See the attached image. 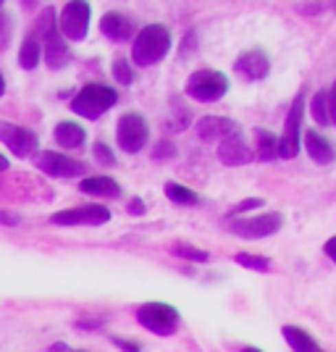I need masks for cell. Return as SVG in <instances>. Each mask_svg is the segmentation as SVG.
<instances>
[{"instance_id":"cell-6","label":"cell","mask_w":336,"mask_h":352,"mask_svg":"<svg viewBox=\"0 0 336 352\" xmlns=\"http://www.w3.org/2000/svg\"><path fill=\"white\" fill-rule=\"evenodd\" d=\"M284 223L281 213H260V216H242V219H232L226 226L229 232L242 239H265V236L276 234Z\"/></svg>"},{"instance_id":"cell-4","label":"cell","mask_w":336,"mask_h":352,"mask_svg":"<svg viewBox=\"0 0 336 352\" xmlns=\"http://www.w3.org/2000/svg\"><path fill=\"white\" fill-rule=\"evenodd\" d=\"M137 321L142 329H147L150 334H158V337H171L179 331V323L181 316L174 305L168 302H145L137 308Z\"/></svg>"},{"instance_id":"cell-34","label":"cell","mask_w":336,"mask_h":352,"mask_svg":"<svg viewBox=\"0 0 336 352\" xmlns=\"http://www.w3.org/2000/svg\"><path fill=\"white\" fill-rule=\"evenodd\" d=\"M323 252H326V255H328V258L336 263V236H331V239L323 245Z\"/></svg>"},{"instance_id":"cell-41","label":"cell","mask_w":336,"mask_h":352,"mask_svg":"<svg viewBox=\"0 0 336 352\" xmlns=\"http://www.w3.org/2000/svg\"><path fill=\"white\" fill-rule=\"evenodd\" d=\"M0 8H3V3H0Z\"/></svg>"},{"instance_id":"cell-16","label":"cell","mask_w":336,"mask_h":352,"mask_svg":"<svg viewBox=\"0 0 336 352\" xmlns=\"http://www.w3.org/2000/svg\"><path fill=\"white\" fill-rule=\"evenodd\" d=\"M305 137V150L307 155L313 158L315 163H321V166H328V163L336 161V147L323 137L321 132H315V129H310V132H302Z\"/></svg>"},{"instance_id":"cell-38","label":"cell","mask_w":336,"mask_h":352,"mask_svg":"<svg viewBox=\"0 0 336 352\" xmlns=\"http://www.w3.org/2000/svg\"><path fill=\"white\" fill-rule=\"evenodd\" d=\"M3 92H5V79H3V74H0V98H3Z\"/></svg>"},{"instance_id":"cell-22","label":"cell","mask_w":336,"mask_h":352,"mask_svg":"<svg viewBox=\"0 0 336 352\" xmlns=\"http://www.w3.org/2000/svg\"><path fill=\"white\" fill-rule=\"evenodd\" d=\"M163 192H166V197L171 203H176V206H197L200 203V195L197 192L184 187V184H176V182H166Z\"/></svg>"},{"instance_id":"cell-39","label":"cell","mask_w":336,"mask_h":352,"mask_svg":"<svg viewBox=\"0 0 336 352\" xmlns=\"http://www.w3.org/2000/svg\"><path fill=\"white\" fill-rule=\"evenodd\" d=\"M242 352H263V350H258V347H245Z\"/></svg>"},{"instance_id":"cell-10","label":"cell","mask_w":336,"mask_h":352,"mask_svg":"<svg viewBox=\"0 0 336 352\" xmlns=\"http://www.w3.org/2000/svg\"><path fill=\"white\" fill-rule=\"evenodd\" d=\"M37 168L53 179H76V176L87 174L85 163L66 155V153H56V150H43L37 155Z\"/></svg>"},{"instance_id":"cell-33","label":"cell","mask_w":336,"mask_h":352,"mask_svg":"<svg viewBox=\"0 0 336 352\" xmlns=\"http://www.w3.org/2000/svg\"><path fill=\"white\" fill-rule=\"evenodd\" d=\"M145 210H147V206H145V200H142V197L129 200V213H132V216H142Z\"/></svg>"},{"instance_id":"cell-28","label":"cell","mask_w":336,"mask_h":352,"mask_svg":"<svg viewBox=\"0 0 336 352\" xmlns=\"http://www.w3.org/2000/svg\"><path fill=\"white\" fill-rule=\"evenodd\" d=\"M174 155H176V145L168 142V140L158 142L155 150H153V161H168V158H174Z\"/></svg>"},{"instance_id":"cell-1","label":"cell","mask_w":336,"mask_h":352,"mask_svg":"<svg viewBox=\"0 0 336 352\" xmlns=\"http://www.w3.org/2000/svg\"><path fill=\"white\" fill-rule=\"evenodd\" d=\"M171 50V32L163 24H147L137 32L132 45V66L150 69L155 63H161Z\"/></svg>"},{"instance_id":"cell-32","label":"cell","mask_w":336,"mask_h":352,"mask_svg":"<svg viewBox=\"0 0 336 352\" xmlns=\"http://www.w3.org/2000/svg\"><path fill=\"white\" fill-rule=\"evenodd\" d=\"M326 95H328V124L336 126V85L331 89H326Z\"/></svg>"},{"instance_id":"cell-23","label":"cell","mask_w":336,"mask_h":352,"mask_svg":"<svg viewBox=\"0 0 336 352\" xmlns=\"http://www.w3.org/2000/svg\"><path fill=\"white\" fill-rule=\"evenodd\" d=\"M310 116H313V121L318 126H328V95H326V89L313 95V100H310Z\"/></svg>"},{"instance_id":"cell-2","label":"cell","mask_w":336,"mask_h":352,"mask_svg":"<svg viewBox=\"0 0 336 352\" xmlns=\"http://www.w3.org/2000/svg\"><path fill=\"white\" fill-rule=\"evenodd\" d=\"M116 103H118V92L113 87H108V85H85V87L74 95L71 111L76 116L95 121L105 111H111Z\"/></svg>"},{"instance_id":"cell-31","label":"cell","mask_w":336,"mask_h":352,"mask_svg":"<svg viewBox=\"0 0 336 352\" xmlns=\"http://www.w3.org/2000/svg\"><path fill=\"white\" fill-rule=\"evenodd\" d=\"M260 206H263L260 197H249V200H242V203L234 208V213H247V210H255V208H260Z\"/></svg>"},{"instance_id":"cell-27","label":"cell","mask_w":336,"mask_h":352,"mask_svg":"<svg viewBox=\"0 0 336 352\" xmlns=\"http://www.w3.org/2000/svg\"><path fill=\"white\" fill-rule=\"evenodd\" d=\"M11 34H14V24H11V16L0 11V53L8 47L11 43Z\"/></svg>"},{"instance_id":"cell-11","label":"cell","mask_w":336,"mask_h":352,"mask_svg":"<svg viewBox=\"0 0 336 352\" xmlns=\"http://www.w3.org/2000/svg\"><path fill=\"white\" fill-rule=\"evenodd\" d=\"M0 142L8 147L16 158H30L40 150V137L37 134L27 126L8 124V121H0Z\"/></svg>"},{"instance_id":"cell-25","label":"cell","mask_w":336,"mask_h":352,"mask_svg":"<svg viewBox=\"0 0 336 352\" xmlns=\"http://www.w3.org/2000/svg\"><path fill=\"white\" fill-rule=\"evenodd\" d=\"M113 76H116L118 85H132V82H134L132 60H126V58H116V60H113Z\"/></svg>"},{"instance_id":"cell-35","label":"cell","mask_w":336,"mask_h":352,"mask_svg":"<svg viewBox=\"0 0 336 352\" xmlns=\"http://www.w3.org/2000/svg\"><path fill=\"white\" fill-rule=\"evenodd\" d=\"M19 221H21V219H19L16 213H8V210H0V223H14V226H16Z\"/></svg>"},{"instance_id":"cell-8","label":"cell","mask_w":336,"mask_h":352,"mask_svg":"<svg viewBox=\"0 0 336 352\" xmlns=\"http://www.w3.org/2000/svg\"><path fill=\"white\" fill-rule=\"evenodd\" d=\"M89 16H92L89 3H79V0L76 3H66L58 16L60 37H66L71 43H82L89 32Z\"/></svg>"},{"instance_id":"cell-29","label":"cell","mask_w":336,"mask_h":352,"mask_svg":"<svg viewBox=\"0 0 336 352\" xmlns=\"http://www.w3.org/2000/svg\"><path fill=\"white\" fill-rule=\"evenodd\" d=\"M92 153H95V158H98V163H102V166H113V163H116V155L111 153V147L105 145V142H95V147H92Z\"/></svg>"},{"instance_id":"cell-40","label":"cell","mask_w":336,"mask_h":352,"mask_svg":"<svg viewBox=\"0 0 336 352\" xmlns=\"http://www.w3.org/2000/svg\"><path fill=\"white\" fill-rule=\"evenodd\" d=\"M76 352H85V350H76Z\"/></svg>"},{"instance_id":"cell-20","label":"cell","mask_w":336,"mask_h":352,"mask_svg":"<svg viewBox=\"0 0 336 352\" xmlns=\"http://www.w3.org/2000/svg\"><path fill=\"white\" fill-rule=\"evenodd\" d=\"M255 137H258V147H255V158L258 161H273V158H278V137L273 132H268V129H258L255 132Z\"/></svg>"},{"instance_id":"cell-13","label":"cell","mask_w":336,"mask_h":352,"mask_svg":"<svg viewBox=\"0 0 336 352\" xmlns=\"http://www.w3.org/2000/svg\"><path fill=\"white\" fill-rule=\"evenodd\" d=\"M219 161L223 166H247V163L255 161V153H252V147L239 137H226V140H221L219 145Z\"/></svg>"},{"instance_id":"cell-26","label":"cell","mask_w":336,"mask_h":352,"mask_svg":"<svg viewBox=\"0 0 336 352\" xmlns=\"http://www.w3.org/2000/svg\"><path fill=\"white\" fill-rule=\"evenodd\" d=\"M239 265H245V268H252V271H268L271 268V261L263 258V255H249V252H239L234 258Z\"/></svg>"},{"instance_id":"cell-14","label":"cell","mask_w":336,"mask_h":352,"mask_svg":"<svg viewBox=\"0 0 336 352\" xmlns=\"http://www.w3.org/2000/svg\"><path fill=\"white\" fill-rule=\"evenodd\" d=\"M100 32L108 40H113V43H126V40L134 37L137 27H134V21L126 14H121V11H108V14L100 19Z\"/></svg>"},{"instance_id":"cell-7","label":"cell","mask_w":336,"mask_h":352,"mask_svg":"<svg viewBox=\"0 0 336 352\" xmlns=\"http://www.w3.org/2000/svg\"><path fill=\"white\" fill-rule=\"evenodd\" d=\"M302 116H305V92L294 98L289 116L284 121V134L278 137V158L292 161L300 153V137H302Z\"/></svg>"},{"instance_id":"cell-36","label":"cell","mask_w":336,"mask_h":352,"mask_svg":"<svg viewBox=\"0 0 336 352\" xmlns=\"http://www.w3.org/2000/svg\"><path fill=\"white\" fill-rule=\"evenodd\" d=\"M8 166H11V161H8V158L0 153V174H3V171H8Z\"/></svg>"},{"instance_id":"cell-17","label":"cell","mask_w":336,"mask_h":352,"mask_svg":"<svg viewBox=\"0 0 336 352\" xmlns=\"http://www.w3.org/2000/svg\"><path fill=\"white\" fill-rule=\"evenodd\" d=\"M87 140V132L85 126H79L76 121H60L56 124V142L66 150H79Z\"/></svg>"},{"instance_id":"cell-19","label":"cell","mask_w":336,"mask_h":352,"mask_svg":"<svg viewBox=\"0 0 336 352\" xmlns=\"http://www.w3.org/2000/svg\"><path fill=\"white\" fill-rule=\"evenodd\" d=\"M281 334H284L287 344L294 352H323V347L315 342V337H310L305 329H300V326H284Z\"/></svg>"},{"instance_id":"cell-24","label":"cell","mask_w":336,"mask_h":352,"mask_svg":"<svg viewBox=\"0 0 336 352\" xmlns=\"http://www.w3.org/2000/svg\"><path fill=\"white\" fill-rule=\"evenodd\" d=\"M171 252H174L176 258H184V261H192V263H208V252L200 248H194V245H187V242H174L171 245Z\"/></svg>"},{"instance_id":"cell-37","label":"cell","mask_w":336,"mask_h":352,"mask_svg":"<svg viewBox=\"0 0 336 352\" xmlns=\"http://www.w3.org/2000/svg\"><path fill=\"white\" fill-rule=\"evenodd\" d=\"M47 352H69V347H66L63 342H58V344H53V347H50Z\"/></svg>"},{"instance_id":"cell-9","label":"cell","mask_w":336,"mask_h":352,"mask_svg":"<svg viewBox=\"0 0 336 352\" xmlns=\"http://www.w3.org/2000/svg\"><path fill=\"white\" fill-rule=\"evenodd\" d=\"M111 219H113V213L105 206H98V203L58 210V213L50 216V221L58 223V226H102V223H108Z\"/></svg>"},{"instance_id":"cell-3","label":"cell","mask_w":336,"mask_h":352,"mask_svg":"<svg viewBox=\"0 0 336 352\" xmlns=\"http://www.w3.org/2000/svg\"><path fill=\"white\" fill-rule=\"evenodd\" d=\"M187 95L197 103H216L229 92V76L219 69H197L187 79Z\"/></svg>"},{"instance_id":"cell-21","label":"cell","mask_w":336,"mask_h":352,"mask_svg":"<svg viewBox=\"0 0 336 352\" xmlns=\"http://www.w3.org/2000/svg\"><path fill=\"white\" fill-rule=\"evenodd\" d=\"M40 58H43V45L37 43L32 34H27L24 43H21V50H19V66L32 72V69H37Z\"/></svg>"},{"instance_id":"cell-12","label":"cell","mask_w":336,"mask_h":352,"mask_svg":"<svg viewBox=\"0 0 336 352\" xmlns=\"http://www.w3.org/2000/svg\"><path fill=\"white\" fill-rule=\"evenodd\" d=\"M234 69L239 76H245V79H249V82H260V79H265L268 72H271V60H268V56H265V50L252 47V50L242 53V56L236 58Z\"/></svg>"},{"instance_id":"cell-5","label":"cell","mask_w":336,"mask_h":352,"mask_svg":"<svg viewBox=\"0 0 336 352\" xmlns=\"http://www.w3.org/2000/svg\"><path fill=\"white\" fill-rule=\"evenodd\" d=\"M150 140V126L142 113L137 111H129L124 116L118 118V126H116V142L124 153H142Z\"/></svg>"},{"instance_id":"cell-30","label":"cell","mask_w":336,"mask_h":352,"mask_svg":"<svg viewBox=\"0 0 336 352\" xmlns=\"http://www.w3.org/2000/svg\"><path fill=\"white\" fill-rule=\"evenodd\" d=\"M113 344H116L118 350H124V352H139L142 347L134 342V339H121V337H113Z\"/></svg>"},{"instance_id":"cell-15","label":"cell","mask_w":336,"mask_h":352,"mask_svg":"<svg viewBox=\"0 0 336 352\" xmlns=\"http://www.w3.org/2000/svg\"><path fill=\"white\" fill-rule=\"evenodd\" d=\"M194 132H197L200 140H226V137L239 134V124L223 116H205L197 121Z\"/></svg>"},{"instance_id":"cell-18","label":"cell","mask_w":336,"mask_h":352,"mask_svg":"<svg viewBox=\"0 0 336 352\" xmlns=\"http://www.w3.org/2000/svg\"><path fill=\"white\" fill-rule=\"evenodd\" d=\"M79 190L85 195H95V197H118L121 195L118 182L111 176H87L79 182Z\"/></svg>"}]
</instances>
